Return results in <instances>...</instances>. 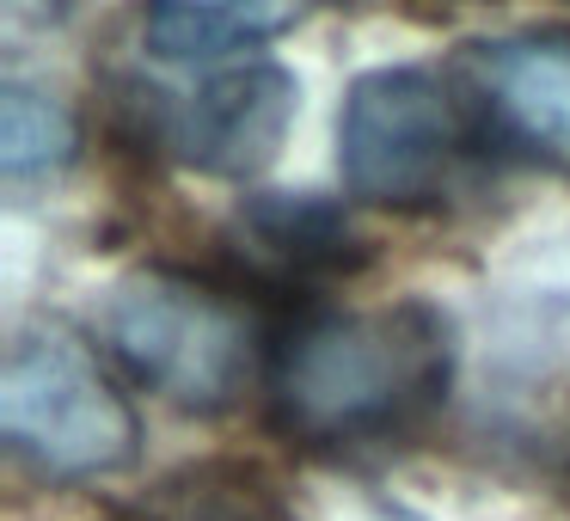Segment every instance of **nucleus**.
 Masks as SVG:
<instances>
[{"mask_svg":"<svg viewBox=\"0 0 570 521\" xmlns=\"http://www.w3.org/2000/svg\"><path fill=\"white\" fill-rule=\"evenodd\" d=\"M454 332L430 301L325 313L283 344L271 368L276 423L301 442L344 448L405 435L448 399Z\"/></svg>","mask_w":570,"mask_h":521,"instance_id":"nucleus-1","label":"nucleus"},{"mask_svg":"<svg viewBox=\"0 0 570 521\" xmlns=\"http://www.w3.org/2000/svg\"><path fill=\"white\" fill-rule=\"evenodd\" d=\"M99 337L136 381L185 411L239 405L264 374V332L234 295L178 271H136L105 288Z\"/></svg>","mask_w":570,"mask_h":521,"instance_id":"nucleus-2","label":"nucleus"},{"mask_svg":"<svg viewBox=\"0 0 570 521\" xmlns=\"http://www.w3.org/2000/svg\"><path fill=\"white\" fill-rule=\"evenodd\" d=\"M484 124L472 99L435 68H374L337 111V166L362 203L423 209L454 190L479 154Z\"/></svg>","mask_w":570,"mask_h":521,"instance_id":"nucleus-3","label":"nucleus"},{"mask_svg":"<svg viewBox=\"0 0 570 521\" xmlns=\"http://www.w3.org/2000/svg\"><path fill=\"white\" fill-rule=\"evenodd\" d=\"M0 435L43 479H111L136 466L141 423L117 381L62 332H26L0 368Z\"/></svg>","mask_w":570,"mask_h":521,"instance_id":"nucleus-4","label":"nucleus"},{"mask_svg":"<svg viewBox=\"0 0 570 521\" xmlns=\"http://www.w3.org/2000/svg\"><path fill=\"white\" fill-rule=\"evenodd\" d=\"M288 124H295V75L276 62H239L154 111L160 148L209 178L264 173L283 154Z\"/></svg>","mask_w":570,"mask_h":521,"instance_id":"nucleus-5","label":"nucleus"},{"mask_svg":"<svg viewBox=\"0 0 570 521\" xmlns=\"http://www.w3.org/2000/svg\"><path fill=\"white\" fill-rule=\"evenodd\" d=\"M484 99L533 148L570 154V38H497L472 43Z\"/></svg>","mask_w":570,"mask_h":521,"instance_id":"nucleus-6","label":"nucleus"},{"mask_svg":"<svg viewBox=\"0 0 570 521\" xmlns=\"http://www.w3.org/2000/svg\"><path fill=\"white\" fill-rule=\"evenodd\" d=\"M124 521H301L283 484L252 460H197L166 472L124 509Z\"/></svg>","mask_w":570,"mask_h":521,"instance_id":"nucleus-7","label":"nucleus"},{"mask_svg":"<svg viewBox=\"0 0 570 521\" xmlns=\"http://www.w3.org/2000/svg\"><path fill=\"white\" fill-rule=\"evenodd\" d=\"M295 7H222V0H178L148 13V50L160 62H215L227 50H258L264 38L295 26Z\"/></svg>","mask_w":570,"mask_h":521,"instance_id":"nucleus-8","label":"nucleus"},{"mask_svg":"<svg viewBox=\"0 0 570 521\" xmlns=\"http://www.w3.org/2000/svg\"><path fill=\"white\" fill-rule=\"evenodd\" d=\"M239 234L252 252H264L283 271H332L356 246L344 215L313 197H252L239 209Z\"/></svg>","mask_w":570,"mask_h":521,"instance_id":"nucleus-9","label":"nucleus"},{"mask_svg":"<svg viewBox=\"0 0 570 521\" xmlns=\"http://www.w3.org/2000/svg\"><path fill=\"white\" fill-rule=\"evenodd\" d=\"M80 148V117L62 92L38 80H7L0 87V166L7 178H38L68 166Z\"/></svg>","mask_w":570,"mask_h":521,"instance_id":"nucleus-10","label":"nucleus"}]
</instances>
